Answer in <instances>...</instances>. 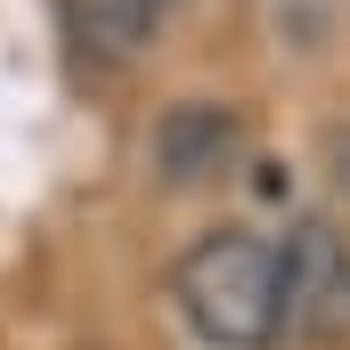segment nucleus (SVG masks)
Returning <instances> with one entry per match:
<instances>
[{
  "instance_id": "nucleus-1",
  "label": "nucleus",
  "mask_w": 350,
  "mask_h": 350,
  "mask_svg": "<svg viewBox=\"0 0 350 350\" xmlns=\"http://www.w3.org/2000/svg\"><path fill=\"white\" fill-rule=\"evenodd\" d=\"M179 318L212 350H261L277 334V245L253 228H212L172 269Z\"/></svg>"
},
{
  "instance_id": "nucleus-5",
  "label": "nucleus",
  "mask_w": 350,
  "mask_h": 350,
  "mask_svg": "<svg viewBox=\"0 0 350 350\" xmlns=\"http://www.w3.org/2000/svg\"><path fill=\"white\" fill-rule=\"evenodd\" d=\"M155 8H163V0H155Z\"/></svg>"
},
{
  "instance_id": "nucleus-2",
  "label": "nucleus",
  "mask_w": 350,
  "mask_h": 350,
  "mask_svg": "<svg viewBox=\"0 0 350 350\" xmlns=\"http://www.w3.org/2000/svg\"><path fill=\"white\" fill-rule=\"evenodd\" d=\"M277 326L310 350L350 342V228L310 212L277 245Z\"/></svg>"
},
{
  "instance_id": "nucleus-3",
  "label": "nucleus",
  "mask_w": 350,
  "mask_h": 350,
  "mask_svg": "<svg viewBox=\"0 0 350 350\" xmlns=\"http://www.w3.org/2000/svg\"><path fill=\"white\" fill-rule=\"evenodd\" d=\"M237 147H245V122L237 106H212V98H187L155 122V172L172 187H204L212 172L237 163Z\"/></svg>"
},
{
  "instance_id": "nucleus-4",
  "label": "nucleus",
  "mask_w": 350,
  "mask_h": 350,
  "mask_svg": "<svg viewBox=\"0 0 350 350\" xmlns=\"http://www.w3.org/2000/svg\"><path fill=\"white\" fill-rule=\"evenodd\" d=\"M66 33L98 57H139L155 33V0H66Z\"/></svg>"
}]
</instances>
